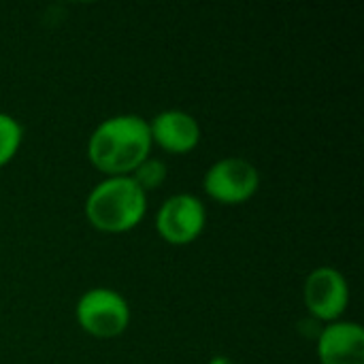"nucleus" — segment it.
I'll return each mask as SVG.
<instances>
[{"label": "nucleus", "mask_w": 364, "mask_h": 364, "mask_svg": "<svg viewBox=\"0 0 364 364\" xmlns=\"http://www.w3.org/2000/svg\"><path fill=\"white\" fill-rule=\"evenodd\" d=\"M203 188L218 203L241 205L258 192L260 173L245 158H222L205 173Z\"/></svg>", "instance_id": "obj_4"}, {"label": "nucleus", "mask_w": 364, "mask_h": 364, "mask_svg": "<svg viewBox=\"0 0 364 364\" xmlns=\"http://www.w3.org/2000/svg\"><path fill=\"white\" fill-rule=\"evenodd\" d=\"M207 224V209L194 194L168 196L156 215V230L171 245H188L200 237Z\"/></svg>", "instance_id": "obj_5"}, {"label": "nucleus", "mask_w": 364, "mask_h": 364, "mask_svg": "<svg viewBox=\"0 0 364 364\" xmlns=\"http://www.w3.org/2000/svg\"><path fill=\"white\" fill-rule=\"evenodd\" d=\"M151 145L149 124L134 113H124L96 126L87 141V158L107 177H122L132 175L149 158Z\"/></svg>", "instance_id": "obj_1"}, {"label": "nucleus", "mask_w": 364, "mask_h": 364, "mask_svg": "<svg viewBox=\"0 0 364 364\" xmlns=\"http://www.w3.org/2000/svg\"><path fill=\"white\" fill-rule=\"evenodd\" d=\"M149 134L151 143L160 145L164 151L188 154L200 141V126L194 115L179 109H168L151 119Z\"/></svg>", "instance_id": "obj_8"}, {"label": "nucleus", "mask_w": 364, "mask_h": 364, "mask_svg": "<svg viewBox=\"0 0 364 364\" xmlns=\"http://www.w3.org/2000/svg\"><path fill=\"white\" fill-rule=\"evenodd\" d=\"M318 356L322 364H364V331L356 322H331L320 331Z\"/></svg>", "instance_id": "obj_7"}, {"label": "nucleus", "mask_w": 364, "mask_h": 364, "mask_svg": "<svg viewBox=\"0 0 364 364\" xmlns=\"http://www.w3.org/2000/svg\"><path fill=\"white\" fill-rule=\"evenodd\" d=\"M79 326L96 339L119 337L130 324L128 301L111 288H92L77 301Z\"/></svg>", "instance_id": "obj_3"}, {"label": "nucleus", "mask_w": 364, "mask_h": 364, "mask_svg": "<svg viewBox=\"0 0 364 364\" xmlns=\"http://www.w3.org/2000/svg\"><path fill=\"white\" fill-rule=\"evenodd\" d=\"M350 303V286L335 267H318L305 282V305L318 322H337Z\"/></svg>", "instance_id": "obj_6"}, {"label": "nucleus", "mask_w": 364, "mask_h": 364, "mask_svg": "<svg viewBox=\"0 0 364 364\" xmlns=\"http://www.w3.org/2000/svg\"><path fill=\"white\" fill-rule=\"evenodd\" d=\"M21 139H23L21 124L9 113H0V166L13 160V156L21 145Z\"/></svg>", "instance_id": "obj_9"}, {"label": "nucleus", "mask_w": 364, "mask_h": 364, "mask_svg": "<svg viewBox=\"0 0 364 364\" xmlns=\"http://www.w3.org/2000/svg\"><path fill=\"white\" fill-rule=\"evenodd\" d=\"M147 194L130 175L107 177L85 198L87 222L102 232H128L143 220Z\"/></svg>", "instance_id": "obj_2"}, {"label": "nucleus", "mask_w": 364, "mask_h": 364, "mask_svg": "<svg viewBox=\"0 0 364 364\" xmlns=\"http://www.w3.org/2000/svg\"><path fill=\"white\" fill-rule=\"evenodd\" d=\"M130 177H132L134 183L147 194V192L160 188V186L166 181V164H164L162 160L147 158L145 162H141V164L132 171Z\"/></svg>", "instance_id": "obj_10"}, {"label": "nucleus", "mask_w": 364, "mask_h": 364, "mask_svg": "<svg viewBox=\"0 0 364 364\" xmlns=\"http://www.w3.org/2000/svg\"><path fill=\"white\" fill-rule=\"evenodd\" d=\"M209 364H235V363H232L230 358H226V356H215V358H213Z\"/></svg>", "instance_id": "obj_11"}]
</instances>
